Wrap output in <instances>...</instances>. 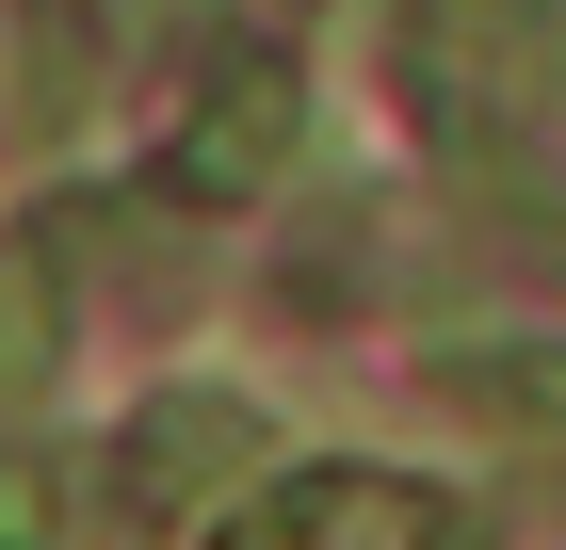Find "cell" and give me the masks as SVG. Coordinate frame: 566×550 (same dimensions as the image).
<instances>
[{
	"label": "cell",
	"instance_id": "obj_1",
	"mask_svg": "<svg viewBox=\"0 0 566 550\" xmlns=\"http://www.w3.org/2000/svg\"><path fill=\"white\" fill-rule=\"evenodd\" d=\"M389 82L470 178H502L551 129V97H566V0H405L389 17Z\"/></svg>",
	"mask_w": 566,
	"mask_h": 550
},
{
	"label": "cell",
	"instance_id": "obj_2",
	"mask_svg": "<svg viewBox=\"0 0 566 550\" xmlns=\"http://www.w3.org/2000/svg\"><path fill=\"white\" fill-rule=\"evenodd\" d=\"M292 129H307L292 49H275V33H227L211 65H195V114H178V146H163V211H243V195H275Z\"/></svg>",
	"mask_w": 566,
	"mask_h": 550
},
{
	"label": "cell",
	"instance_id": "obj_3",
	"mask_svg": "<svg viewBox=\"0 0 566 550\" xmlns=\"http://www.w3.org/2000/svg\"><path fill=\"white\" fill-rule=\"evenodd\" d=\"M260 469V405L243 388H146V422L114 437V502L130 518H211Z\"/></svg>",
	"mask_w": 566,
	"mask_h": 550
},
{
	"label": "cell",
	"instance_id": "obj_4",
	"mask_svg": "<svg viewBox=\"0 0 566 550\" xmlns=\"http://www.w3.org/2000/svg\"><path fill=\"white\" fill-rule=\"evenodd\" d=\"M49 356H65V259L17 227V243H0V405H33Z\"/></svg>",
	"mask_w": 566,
	"mask_h": 550
},
{
	"label": "cell",
	"instance_id": "obj_5",
	"mask_svg": "<svg viewBox=\"0 0 566 550\" xmlns=\"http://www.w3.org/2000/svg\"><path fill=\"white\" fill-rule=\"evenodd\" d=\"M437 405H470V422H502V437H566V373L551 356H437Z\"/></svg>",
	"mask_w": 566,
	"mask_h": 550
},
{
	"label": "cell",
	"instance_id": "obj_6",
	"mask_svg": "<svg viewBox=\"0 0 566 550\" xmlns=\"http://www.w3.org/2000/svg\"><path fill=\"white\" fill-rule=\"evenodd\" d=\"M0 550H65V469L0 437Z\"/></svg>",
	"mask_w": 566,
	"mask_h": 550
},
{
	"label": "cell",
	"instance_id": "obj_7",
	"mask_svg": "<svg viewBox=\"0 0 566 550\" xmlns=\"http://www.w3.org/2000/svg\"><path fill=\"white\" fill-rule=\"evenodd\" d=\"M534 486H551V502H534V518H551V535H566V469H534Z\"/></svg>",
	"mask_w": 566,
	"mask_h": 550
}]
</instances>
